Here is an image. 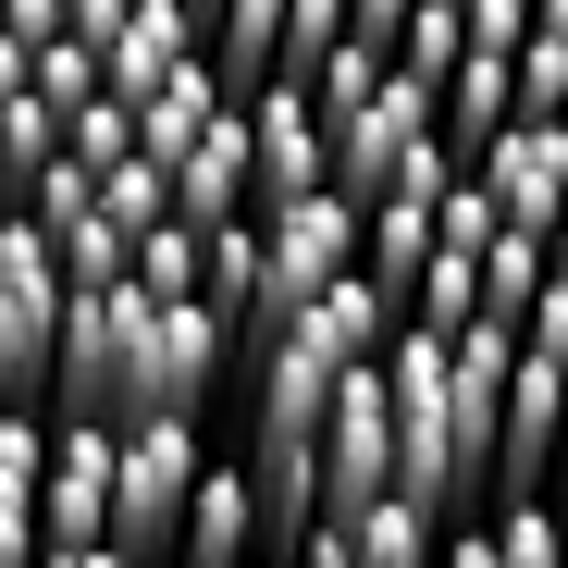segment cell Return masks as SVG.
<instances>
[{"label":"cell","instance_id":"cell-4","mask_svg":"<svg viewBox=\"0 0 568 568\" xmlns=\"http://www.w3.org/2000/svg\"><path fill=\"white\" fill-rule=\"evenodd\" d=\"M62 260L26 211H0V396H50V358H62Z\"/></svg>","mask_w":568,"mask_h":568},{"label":"cell","instance_id":"cell-12","mask_svg":"<svg viewBox=\"0 0 568 568\" xmlns=\"http://www.w3.org/2000/svg\"><path fill=\"white\" fill-rule=\"evenodd\" d=\"M173 568H260V483H247V457H211V469H199Z\"/></svg>","mask_w":568,"mask_h":568},{"label":"cell","instance_id":"cell-21","mask_svg":"<svg viewBox=\"0 0 568 568\" xmlns=\"http://www.w3.org/2000/svg\"><path fill=\"white\" fill-rule=\"evenodd\" d=\"M346 38V0H284V38H272V74H322V50Z\"/></svg>","mask_w":568,"mask_h":568},{"label":"cell","instance_id":"cell-16","mask_svg":"<svg viewBox=\"0 0 568 568\" xmlns=\"http://www.w3.org/2000/svg\"><path fill=\"white\" fill-rule=\"evenodd\" d=\"M495 568H568V507L556 495H495Z\"/></svg>","mask_w":568,"mask_h":568},{"label":"cell","instance_id":"cell-9","mask_svg":"<svg viewBox=\"0 0 568 568\" xmlns=\"http://www.w3.org/2000/svg\"><path fill=\"white\" fill-rule=\"evenodd\" d=\"M322 136H334V185H346V199L371 211V185H384V173H396V161H408V149L433 136V87H420V74L396 62V74H384V87H371V100H358V112H334Z\"/></svg>","mask_w":568,"mask_h":568},{"label":"cell","instance_id":"cell-33","mask_svg":"<svg viewBox=\"0 0 568 568\" xmlns=\"http://www.w3.org/2000/svg\"><path fill=\"white\" fill-rule=\"evenodd\" d=\"M13 87H38V50H26L13 26H0V100H13Z\"/></svg>","mask_w":568,"mask_h":568},{"label":"cell","instance_id":"cell-37","mask_svg":"<svg viewBox=\"0 0 568 568\" xmlns=\"http://www.w3.org/2000/svg\"><path fill=\"white\" fill-rule=\"evenodd\" d=\"M62 26H74V0H62Z\"/></svg>","mask_w":568,"mask_h":568},{"label":"cell","instance_id":"cell-8","mask_svg":"<svg viewBox=\"0 0 568 568\" xmlns=\"http://www.w3.org/2000/svg\"><path fill=\"white\" fill-rule=\"evenodd\" d=\"M247 161H260V211L334 185V136H322V100H310L297 74H260L247 87Z\"/></svg>","mask_w":568,"mask_h":568},{"label":"cell","instance_id":"cell-36","mask_svg":"<svg viewBox=\"0 0 568 568\" xmlns=\"http://www.w3.org/2000/svg\"><path fill=\"white\" fill-rule=\"evenodd\" d=\"M396 568H433V556H396Z\"/></svg>","mask_w":568,"mask_h":568},{"label":"cell","instance_id":"cell-14","mask_svg":"<svg viewBox=\"0 0 568 568\" xmlns=\"http://www.w3.org/2000/svg\"><path fill=\"white\" fill-rule=\"evenodd\" d=\"M408 322H433V334L483 322V247H445V235H433V260L408 272Z\"/></svg>","mask_w":568,"mask_h":568},{"label":"cell","instance_id":"cell-24","mask_svg":"<svg viewBox=\"0 0 568 568\" xmlns=\"http://www.w3.org/2000/svg\"><path fill=\"white\" fill-rule=\"evenodd\" d=\"M507 74H519V112H568V38H556V26H531V38L507 50Z\"/></svg>","mask_w":568,"mask_h":568},{"label":"cell","instance_id":"cell-27","mask_svg":"<svg viewBox=\"0 0 568 568\" xmlns=\"http://www.w3.org/2000/svg\"><path fill=\"white\" fill-rule=\"evenodd\" d=\"M433 568H495V519H483V507L445 519V531H433Z\"/></svg>","mask_w":568,"mask_h":568},{"label":"cell","instance_id":"cell-25","mask_svg":"<svg viewBox=\"0 0 568 568\" xmlns=\"http://www.w3.org/2000/svg\"><path fill=\"white\" fill-rule=\"evenodd\" d=\"M38 483H13V469H0V568H38Z\"/></svg>","mask_w":568,"mask_h":568},{"label":"cell","instance_id":"cell-34","mask_svg":"<svg viewBox=\"0 0 568 568\" xmlns=\"http://www.w3.org/2000/svg\"><path fill=\"white\" fill-rule=\"evenodd\" d=\"M544 272H556V284H568V223H556V235H544Z\"/></svg>","mask_w":568,"mask_h":568},{"label":"cell","instance_id":"cell-15","mask_svg":"<svg viewBox=\"0 0 568 568\" xmlns=\"http://www.w3.org/2000/svg\"><path fill=\"white\" fill-rule=\"evenodd\" d=\"M124 284H136V297H161V310H185V297H199V223L161 211V223L124 247Z\"/></svg>","mask_w":568,"mask_h":568},{"label":"cell","instance_id":"cell-13","mask_svg":"<svg viewBox=\"0 0 568 568\" xmlns=\"http://www.w3.org/2000/svg\"><path fill=\"white\" fill-rule=\"evenodd\" d=\"M519 112V74H507V50H483V38H469L457 62H445V87H433V124H445V149L457 161H483V136Z\"/></svg>","mask_w":568,"mask_h":568},{"label":"cell","instance_id":"cell-3","mask_svg":"<svg viewBox=\"0 0 568 568\" xmlns=\"http://www.w3.org/2000/svg\"><path fill=\"white\" fill-rule=\"evenodd\" d=\"M334 272H358V199H346V185L272 199V211H260V346L297 322ZM260 346H247V358H260Z\"/></svg>","mask_w":568,"mask_h":568},{"label":"cell","instance_id":"cell-20","mask_svg":"<svg viewBox=\"0 0 568 568\" xmlns=\"http://www.w3.org/2000/svg\"><path fill=\"white\" fill-rule=\"evenodd\" d=\"M100 211H112V223H124V235H149V223H161V211H173V173H161V161H149V149H124V161H112V173H100Z\"/></svg>","mask_w":568,"mask_h":568},{"label":"cell","instance_id":"cell-6","mask_svg":"<svg viewBox=\"0 0 568 568\" xmlns=\"http://www.w3.org/2000/svg\"><path fill=\"white\" fill-rule=\"evenodd\" d=\"M469 185L495 199V223L556 235V223H568V112H507V124L483 136V161H469Z\"/></svg>","mask_w":568,"mask_h":568},{"label":"cell","instance_id":"cell-5","mask_svg":"<svg viewBox=\"0 0 568 568\" xmlns=\"http://www.w3.org/2000/svg\"><path fill=\"white\" fill-rule=\"evenodd\" d=\"M322 519H358L371 495H396V396H384V358L346 371L334 408H322Z\"/></svg>","mask_w":568,"mask_h":568},{"label":"cell","instance_id":"cell-2","mask_svg":"<svg viewBox=\"0 0 568 568\" xmlns=\"http://www.w3.org/2000/svg\"><path fill=\"white\" fill-rule=\"evenodd\" d=\"M112 433H124V445H112V544H124L136 568H173L185 495H199V469H211L199 408H149V420H112Z\"/></svg>","mask_w":568,"mask_h":568},{"label":"cell","instance_id":"cell-11","mask_svg":"<svg viewBox=\"0 0 568 568\" xmlns=\"http://www.w3.org/2000/svg\"><path fill=\"white\" fill-rule=\"evenodd\" d=\"M173 211L185 223H247L260 211V161H247V100H223L173 161Z\"/></svg>","mask_w":568,"mask_h":568},{"label":"cell","instance_id":"cell-19","mask_svg":"<svg viewBox=\"0 0 568 568\" xmlns=\"http://www.w3.org/2000/svg\"><path fill=\"white\" fill-rule=\"evenodd\" d=\"M0 161H13V199H26L38 161H62V112L38 100V87H13V100H0Z\"/></svg>","mask_w":568,"mask_h":568},{"label":"cell","instance_id":"cell-29","mask_svg":"<svg viewBox=\"0 0 568 568\" xmlns=\"http://www.w3.org/2000/svg\"><path fill=\"white\" fill-rule=\"evenodd\" d=\"M469 38H483V50H519V38H531V0H469Z\"/></svg>","mask_w":568,"mask_h":568},{"label":"cell","instance_id":"cell-31","mask_svg":"<svg viewBox=\"0 0 568 568\" xmlns=\"http://www.w3.org/2000/svg\"><path fill=\"white\" fill-rule=\"evenodd\" d=\"M38 568H136L124 544H38Z\"/></svg>","mask_w":568,"mask_h":568},{"label":"cell","instance_id":"cell-1","mask_svg":"<svg viewBox=\"0 0 568 568\" xmlns=\"http://www.w3.org/2000/svg\"><path fill=\"white\" fill-rule=\"evenodd\" d=\"M235 371L223 322L185 297H136V284H100V297H62V358H50V408H87V420H149V408H199Z\"/></svg>","mask_w":568,"mask_h":568},{"label":"cell","instance_id":"cell-32","mask_svg":"<svg viewBox=\"0 0 568 568\" xmlns=\"http://www.w3.org/2000/svg\"><path fill=\"white\" fill-rule=\"evenodd\" d=\"M346 26H358V38H384V50H396V26H408V0H346Z\"/></svg>","mask_w":568,"mask_h":568},{"label":"cell","instance_id":"cell-10","mask_svg":"<svg viewBox=\"0 0 568 568\" xmlns=\"http://www.w3.org/2000/svg\"><path fill=\"white\" fill-rule=\"evenodd\" d=\"M199 50H211V13H199V0H124V26H112V50H100V87H112V100H149V87H173Z\"/></svg>","mask_w":568,"mask_h":568},{"label":"cell","instance_id":"cell-17","mask_svg":"<svg viewBox=\"0 0 568 568\" xmlns=\"http://www.w3.org/2000/svg\"><path fill=\"white\" fill-rule=\"evenodd\" d=\"M469 50V0H408V26H396V62L420 87H445V62Z\"/></svg>","mask_w":568,"mask_h":568},{"label":"cell","instance_id":"cell-23","mask_svg":"<svg viewBox=\"0 0 568 568\" xmlns=\"http://www.w3.org/2000/svg\"><path fill=\"white\" fill-rule=\"evenodd\" d=\"M62 149H74V161H87V173H112V161H124V149H136V100H112V87H100V100H87V112H74V124H62Z\"/></svg>","mask_w":568,"mask_h":568},{"label":"cell","instance_id":"cell-30","mask_svg":"<svg viewBox=\"0 0 568 568\" xmlns=\"http://www.w3.org/2000/svg\"><path fill=\"white\" fill-rule=\"evenodd\" d=\"M0 26H13V38L38 50V38H62V0H0Z\"/></svg>","mask_w":568,"mask_h":568},{"label":"cell","instance_id":"cell-22","mask_svg":"<svg viewBox=\"0 0 568 568\" xmlns=\"http://www.w3.org/2000/svg\"><path fill=\"white\" fill-rule=\"evenodd\" d=\"M38 100H50L62 124H74L87 100H100V50H87L74 26H62V38H38Z\"/></svg>","mask_w":568,"mask_h":568},{"label":"cell","instance_id":"cell-28","mask_svg":"<svg viewBox=\"0 0 568 568\" xmlns=\"http://www.w3.org/2000/svg\"><path fill=\"white\" fill-rule=\"evenodd\" d=\"M519 346H544V358H568V284L544 272V297L519 310Z\"/></svg>","mask_w":568,"mask_h":568},{"label":"cell","instance_id":"cell-26","mask_svg":"<svg viewBox=\"0 0 568 568\" xmlns=\"http://www.w3.org/2000/svg\"><path fill=\"white\" fill-rule=\"evenodd\" d=\"M272 568H358V531H346V519H310V531L284 544Z\"/></svg>","mask_w":568,"mask_h":568},{"label":"cell","instance_id":"cell-18","mask_svg":"<svg viewBox=\"0 0 568 568\" xmlns=\"http://www.w3.org/2000/svg\"><path fill=\"white\" fill-rule=\"evenodd\" d=\"M531 297H544V235H519V223H507V235L483 247V310H495V322H519Z\"/></svg>","mask_w":568,"mask_h":568},{"label":"cell","instance_id":"cell-35","mask_svg":"<svg viewBox=\"0 0 568 568\" xmlns=\"http://www.w3.org/2000/svg\"><path fill=\"white\" fill-rule=\"evenodd\" d=\"M0 211H13V161H0Z\"/></svg>","mask_w":568,"mask_h":568},{"label":"cell","instance_id":"cell-7","mask_svg":"<svg viewBox=\"0 0 568 568\" xmlns=\"http://www.w3.org/2000/svg\"><path fill=\"white\" fill-rule=\"evenodd\" d=\"M112 420L50 408V469H38V531L50 544H112Z\"/></svg>","mask_w":568,"mask_h":568}]
</instances>
